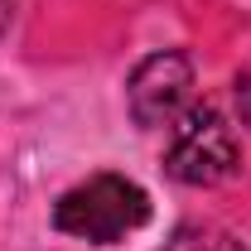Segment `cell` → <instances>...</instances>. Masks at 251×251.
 Wrapping results in <instances>:
<instances>
[{
  "label": "cell",
  "mask_w": 251,
  "mask_h": 251,
  "mask_svg": "<svg viewBox=\"0 0 251 251\" xmlns=\"http://www.w3.org/2000/svg\"><path fill=\"white\" fill-rule=\"evenodd\" d=\"M193 106V68L184 53H150L130 73V116L140 126H174Z\"/></svg>",
  "instance_id": "cell-3"
},
{
  "label": "cell",
  "mask_w": 251,
  "mask_h": 251,
  "mask_svg": "<svg viewBox=\"0 0 251 251\" xmlns=\"http://www.w3.org/2000/svg\"><path fill=\"white\" fill-rule=\"evenodd\" d=\"M242 164V145L232 135V126L222 121V111L213 106H188L184 116L174 121V140H169V155L164 169L193 188H213L222 179H232Z\"/></svg>",
  "instance_id": "cell-2"
},
{
  "label": "cell",
  "mask_w": 251,
  "mask_h": 251,
  "mask_svg": "<svg viewBox=\"0 0 251 251\" xmlns=\"http://www.w3.org/2000/svg\"><path fill=\"white\" fill-rule=\"evenodd\" d=\"M237 101H242V121L251 126V77H242V82H237Z\"/></svg>",
  "instance_id": "cell-5"
},
{
  "label": "cell",
  "mask_w": 251,
  "mask_h": 251,
  "mask_svg": "<svg viewBox=\"0 0 251 251\" xmlns=\"http://www.w3.org/2000/svg\"><path fill=\"white\" fill-rule=\"evenodd\" d=\"M145 218H150V193L121 174H92L87 184L68 188L53 208V227L92 247L121 242L126 232L145 227Z\"/></svg>",
  "instance_id": "cell-1"
},
{
  "label": "cell",
  "mask_w": 251,
  "mask_h": 251,
  "mask_svg": "<svg viewBox=\"0 0 251 251\" xmlns=\"http://www.w3.org/2000/svg\"><path fill=\"white\" fill-rule=\"evenodd\" d=\"M164 251H247L227 227H213V222H184Z\"/></svg>",
  "instance_id": "cell-4"
}]
</instances>
